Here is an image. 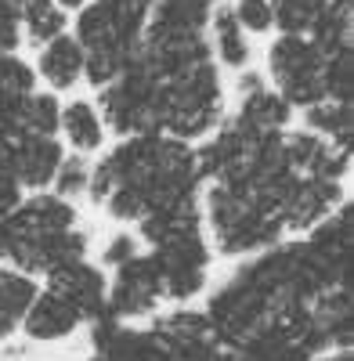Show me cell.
Wrapping results in <instances>:
<instances>
[{
    "mask_svg": "<svg viewBox=\"0 0 354 361\" xmlns=\"http://www.w3.org/2000/svg\"><path fill=\"white\" fill-rule=\"evenodd\" d=\"M224 116V87L214 58L163 80V134L177 141L210 137Z\"/></svg>",
    "mask_w": 354,
    "mask_h": 361,
    "instance_id": "4",
    "label": "cell"
},
{
    "mask_svg": "<svg viewBox=\"0 0 354 361\" xmlns=\"http://www.w3.org/2000/svg\"><path fill=\"white\" fill-rule=\"evenodd\" d=\"M37 296V286L22 271H0V340L11 336L25 318L29 304Z\"/></svg>",
    "mask_w": 354,
    "mask_h": 361,
    "instance_id": "16",
    "label": "cell"
},
{
    "mask_svg": "<svg viewBox=\"0 0 354 361\" xmlns=\"http://www.w3.org/2000/svg\"><path fill=\"white\" fill-rule=\"evenodd\" d=\"M105 127L120 137L130 134H163V76L134 54L105 87H98Z\"/></svg>",
    "mask_w": 354,
    "mask_h": 361,
    "instance_id": "6",
    "label": "cell"
},
{
    "mask_svg": "<svg viewBox=\"0 0 354 361\" xmlns=\"http://www.w3.org/2000/svg\"><path fill=\"white\" fill-rule=\"evenodd\" d=\"M289 102L279 94L271 83H264L257 73L243 76L239 83V109H235L231 123H239L246 130H257V134H271V130H286L289 127Z\"/></svg>",
    "mask_w": 354,
    "mask_h": 361,
    "instance_id": "9",
    "label": "cell"
},
{
    "mask_svg": "<svg viewBox=\"0 0 354 361\" xmlns=\"http://www.w3.org/2000/svg\"><path fill=\"white\" fill-rule=\"evenodd\" d=\"M87 235L80 231L76 206L62 195H33L0 217V257L25 271L54 275L58 267L83 260Z\"/></svg>",
    "mask_w": 354,
    "mask_h": 361,
    "instance_id": "2",
    "label": "cell"
},
{
    "mask_svg": "<svg viewBox=\"0 0 354 361\" xmlns=\"http://www.w3.org/2000/svg\"><path fill=\"white\" fill-rule=\"evenodd\" d=\"M37 73L54 90H73L83 80V47L76 44V37L73 33H58L47 44H40Z\"/></svg>",
    "mask_w": 354,
    "mask_h": 361,
    "instance_id": "14",
    "label": "cell"
},
{
    "mask_svg": "<svg viewBox=\"0 0 354 361\" xmlns=\"http://www.w3.org/2000/svg\"><path fill=\"white\" fill-rule=\"evenodd\" d=\"M354 51L340 47L333 54H326V69H322V83H326V98L333 102H350L354 94Z\"/></svg>",
    "mask_w": 354,
    "mask_h": 361,
    "instance_id": "20",
    "label": "cell"
},
{
    "mask_svg": "<svg viewBox=\"0 0 354 361\" xmlns=\"http://www.w3.org/2000/svg\"><path fill=\"white\" fill-rule=\"evenodd\" d=\"M58 130L66 134L73 152H80V156L98 152V148L105 145V119L91 102H83V98H73L69 105H62V112H58Z\"/></svg>",
    "mask_w": 354,
    "mask_h": 361,
    "instance_id": "15",
    "label": "cell"
},
{
    "mask_svg": "<svg viewBox=\"0 0 354 361\" xmlns=\"http://www.w3.org/2000/svg\"><path fill=\"white\" fill-rule=\"evenodd\" d=\"M62 145L54 134H29L15 130L11 134V166L22 180V188H47L54 180V170L62 163Z\"/></svg>",
    "mask_w": 354,
    "mask_h": 361,
    "instance_id": "10",
    "label": "cell"
},
{
    "mask_svg": "<svg viewBox=\"0 0 354 361\" xmlns=\"http://www.w3.org/2000/svg\"><path fill=\"white\" fill-rule=\"evenodd\" d=\"M138 253V243H134V235L130 231H120V235H116L112 238V243L105 246V264H123V260H130Z\"/></svg>",
    "mask_w": 354,
    "mask_h": 361,
    "instance_id": "24",
    "label": "cell"
},
{
    "mask_svg": "<svg viewBox=\"0 0 354 361\" xmlns=\"http://www.w3.org/2000/svg\"><path fill=\"white\" fill-rule=\"evenodd\" d=\"M152 0H87L76 8V44L83 47V76L105 87L141 51Z\"/></svg>",
    "mask_w": 354,
    "mask_h": 361,
    "instance_id": "3",
    "label": "cell"
},
{
    "mask_svg": "<svg viewBox=\"0 0 354 361\" xmlns=\"http://www.w3.org/2000/svg\"><path fill=\"white\" fill-rule=\"evenodd\" d=\"M206 221L214 228L221 253H257L282 238V221L271 206H264L250 188L231 180H210L206 192Z\"/></svg>",
    "mask_w": 354,
    "mask_h": 361,
    "instance_id": "5",
    "label": "cell"
},
{
    "mask_svg": "<svg viewBox=\"0 0 354 361\" xmlns=\"http://www.w3.org/2000/svg\"><path fill=\"white\" fill-rule=\"evenodd\" d=\"M87 180H91V166L83 163L80 152H73V156H62V163H58L51 185H54V192L62 195V199H76V195L87 192Z\"/></svg>",
    "mask_w": 354,
    "mask_h": 361,
    "instance_id": "21",
    "label": "cell"
},
{
    "mask_svg": "<svg viewBox=\"0 0 354 361\" xmlns=\"http://www.w3.org/2000/svg\"><path fill=\"white\" fill-rule=\"evenodd\" d=\"M307 112V127L318 134V137H326L340 148H350V123H354V116H350V102H333V98H322L315 102Z\"/></svg>",
    "mask_w": 354,
    "mask_h": 361,
    "instance_id": "17",
    "label": "cell"
},
{
    "mask_svg": "<svg viewBox=\"0 0 354 361\" xmlns=\"http://www.w3.org/2000/svg\"><path fill=\"white\" fill-rule=\"evenodd\" d=\"M80 322H83L80 307L58 289H47L40 300L33 296V304H29V311H25V329H29L33 340H62Z\"/></svg>",
    "mask_w": 354,
    "mask_h": 361,
    "instance_id": "11",
    "label": "cell"
},
{
    "mask_svg": "<svg viewBox=\"0 0 354 361\" xmlns=\"http://www.w3.org/2000/svg\"><path fill=\"white\" fill-rule=\"evenodd\" d=\"M66 15L69 11L58 8L54 0H22V37L40 47L51 37L66 33Z\"/></svg>",
    "mask_w": 354,
    "mask_h": 361,
    "instance_id": "18",
    "label": "cell"
},
{
    "mask_svg": "<svg viewBox=\"0 0 354 361\" xmlns=\"http://www.w3.org/2000/svg\"><path fill=\"white\" fill-rule=\"evenodd\" d=\"M51 289L66 293L80 307L83 318H98L102 307H105V279H102V271L91 267L87 260H73L66 267H58L51 275Z\"/></svg>",
    "mask_w": 354,
    "mask_h": 361,
    "instance_id": "13",
    "label": "cell"
},
{
    "mask_svg": "<svg viewBox=\"0 0 354 361\" xmlns=\"http://www.w3.org/2000/svg\"><path fill=\"white\" fill-rule=\"evenodd\" d=\"M326 51H322L307 33H282L268 47V76L271 87L289 102V109H311L326 98Z\"/></svg>",
    "mask_w": 354,
    "mask_h": 361,
    "instance_id": "7",
    "label": "cell"
},
{
    "mask_svg": "<svg viewBox=\"0 0 354 361\" xmlns=\"http://www.w3.org/2000/svg\"><path fill=\"white\" fill-rule=\"evenodd\" d=\"M206 40H210L214 62L224 69H246L250 66V33L239 25L228 4H214L210 22H206Z\"/></svg>",
    "mask_w": 354,
    "mask_h": 361,
    "instance_id": "12",
    "label": "cell"
},
{
    "mask_svg": "<svg viewBox=\"0 0 354 361\" xmlns=\"http://www.w3.org/2000/svg\"><path fill=\"white\" fill-rule=\"evenodd\" d=\"M163 300V279L152 253H134L130 260L116 264V282L109 293V314L112 318H134L149 314Z\"/></svg>",
    "mask_w": 354,
    "mask_h": 361,
    "instance_id": "8",
    "label": "cell"
},
{
    "mask_svg": "<svg viewBox=\"0 0 354 361\" xmlns=\"http://www.w3.org/2000/svg\"><path fill=\"white\" fill-rule=\"evenodd\" d=\"M58 112H62V105H58L54 94H47V90H33V94L25 98L22 112H18V127H15V130L58 134Z\"/></svg>",
    "mask_w": 354,
    "mask_h": 361,
    "instance_id": "19",
    "label": "cell"
},
{
    "mask_svg": "<svg viewBox=\"0 0 354 361\" xmlns=\"http://www.w3.org/2000/svg\"><path fill=\"white\" fill-rule=\"evenodd\" d=\"M235 18H239V25L246 29V33H268V29H275V15H271V0H235L231 4Z\"/></svg>",
    "mask_w": 354,
    "mask_h": 361,
    "instance_id": "22",
    "label": "cell"
},
{
    "mask_svg": "<svg viewBox=\"0 0 354 361\" xmlns=\"http://www.w3.org/2000/svg\"><path fill=\"white\" fill-rule=\"evenodd\" d=\"M22 40V0H0V54L18 51Z\"/></svg>",
    "mask_w": 354,
    "mask_h": 361,
    "instance_id": "23",
    "label": "cell"
},
{
    "mask_svg": "<svg viewBox=\"0 0 354 361\" xmlns=\"http://www.w3.org/2000/svg\"><path fill=\"white\" fill-rule=\"evenodd\" d=\"M202 185L192 141L170 134H130L91 166L87 195L120 221H145L163 209L195 202Z\"/></svg>",
    "mask_w": 354,
    "mask_h": 361,
    "instance_id": "1",
    "label": "cell"
}]
</instances>
